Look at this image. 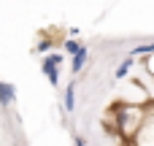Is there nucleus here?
<instances>
[{
  "instance_id": "f257e3e1",
  "label": "nucleus",
  "mask_w": 154,
  "mask_h": 146,
  "mask_svg": "<svg viewBox=\"0 0 154 146\" xmlns=\"http://www.w3.org/2000/svg\"><path fill=\"white\" fill-rule=\"evenodd\" d=\"M111 114H114V133H116L122 141H133L135 133H138V127H141L143 119H146V111H143V108H138V106H125V103H116V106L111 108Z\"/></svg>"
},
{
  "instance_id": "f03ea898",
  "label": "nucleus",
  "mask_w": 154,
  "mask_h": 146,
  "mask_svg": "<svg viewBox=\"0 0 154 146\" xmlns=\"http://www.w3.org/2000/svg\"><path fill=\"white\" fill-rule=\"evenodd\" d=\"M41 70H43V76L49 79L51 87H60V65H54L49 57H43L41 60Z\"/></svg>"
},
{
  "instance_id": "7ed1b4c3",
  "label": "nucleus",
  "mask_w": 154,
  "mask_h": 146,
  "mask_svg": "<svg viewBox=\"0 0 154 146\" xmlns=\"http://www.w3.org/2000/svg\"><path fill=\"white\" fill-rule=\"evenodd\" d=\"M87 62H89V49H87V46L81 43V49H79V51L73 54V62H70V70H73V73H81Z\"/></svg>"
},
{
  "instance_id": "20e7f679",
  "label": "nucleus",
  "mask_w": 154,
  "mask_h": 146,
  "mask_svg": "<svg viewBox=\"0 0 154 146\" xmlns=\"http://www.w3.org/2000/svg\"><path fill=\"white\" fill-rule=\"evenodd\" d=\"M14 100H16V87L8 84V81H0V106L5 108V106H11Z\"/></svg>"
},
{
  "instance_id": "39448f33",
  "label": "nucleus",
  "mask_w": 154,
  "mask_h": 146,
  "mask_svg": "<svg viewBox=\"0 0 154 146\" xmlns=\"http://www.w3.org/2000/svg\"><path fill=\"white\" fill-rule=\"evenodd\" d=\"M133 65H135V57H133V54H127V57L119 62V68H116L114 79H116V81H125V79H127V73L133 70Z\"/></svg>"
},
{
  "instance_id": "423d86ee",
  "label": "nucleus",
  "mask_w": 154,
  "mask_h": 146,
  "mask_svg": "<svg viewBox=\"0 0 154 146\" xmlns=\"http://www.w3.org/2000/svg\"><path fill=\"white\" fill-rule=\"evenodd\" d=\"M62 106H65V111H68V114L76 108V87H73V84H68V87H65V92H62Z\"/></svg>"
},
{
  "instance_id": "0eeeda50",
  "label": "nucleus",
  "mask_w": 154,
  "mask_h": 146,
  "mask_svg": "<svg viewBox=\"0 0 154 146\" xmlns=\"http://www.w3.org/2000/svg\"><path fill=\"white\" fill-rule=\"evenodd\" d=\"M135 60L138 57H149V54H154V41L152 43H141V46H133V51H130Z\"/></svg>"
},
{
  "instance_id": "6e6552de",
  "label": "nucleus",
  "mask_w": 154,
  "mask_h": 146,
  "mask_svg": "<svg viewBox=\"0 0 154 146\" xmlns=\"http://www.w3.org/2000/svg\"><path fill=\"white\" fill-rule=\"evenodd\" d=\"M51 49H54V41H51V38H43V41L35 43V54H49Z\"/></svg>"
},
{
  "instance_id": "1a4fd4ad",
  "label": "nucleus",
  "mask_w": 154,
  "mask_h": 146,
  "mask_svg": "<svg viewBox=\"0 0 154 146\" xmlns=\"http://www.w3.org/2000/svg\"><path fill=\"white\" fill-rule=\"evenodd\" d=\"M79 49H81V43H79L76 38H65V43H62V51H65V54H70V57H73Z\"/></svg>"
},
{
  "instance_id": "9d476101",
  "label": "nucleus",
  "mask_w": 154,
  "mask_h": 146,
  "mask_svg": "<svg viewBox=\"0 0 154 146\" xmlns=\"http://www.w3.org/2000/svg\"><path fill=\"white\" fill-rule=\"evenodd\" d=\"M43 57H49L54 65H62V60H65V54H57V51H51V54H43Z\"/></svg>"
},
{
  "instance_id": "9b49d317",
  "label": "nucleus",
  "mask_w": 154,
  "mask_h": 146,
  "mask_svg": "<svg viewBox=\"0 0 154 146\" xmlns=\"http://www.w3.org/2000/svg\"><path fill=\"white\" fill-rule=\"evenodd\" d=\"M146 65H149V70L154 73V54H149V60H146Z\"/></svg>"
},
{
  "instance_id": "f8f14e48",
  "label": "nucleus",
  "mask_w": 154,
  "mask_h": 146,
  "mask_svg": "<svg viewBox=\"0 0 154 146\" xmlns=\"http://www.w3.org/2000/svg\"><path fill=\"white\" fill-rule=\"evenodd\" d=\"M73 146H87V141L84 138H73Z\"/></svg>"
},
{
  "instance_id": "ddd939ff",
  "label": "nucleus",
  "mask_w": 154,
  "mask_h": 146,
  "mask_svg": "<svg viewBox=\"0 0 154 146\" xmlns=\"http://www.w3.org/2000/svg\"><path fill=\"white\" fill-rule=\"evenodd\" d=\"M119 146H135V141H122Z\"/></svg>"
},
{
  "instance_id": "4468645a",
  "label": "nucleus",
  "mask_w": 154,
  "mask_h": 146,
  "mask_svg": "<svg viewBox=\"0 0 154 146\" xmlns=\"http://www.w3.org/2000/svg\"><path fill=\"white\" fill-rule=\"evenodd\" d=\"M149 108H152V111H154V98H152V100H149Z\"/></svg>"
}]
</instances>
